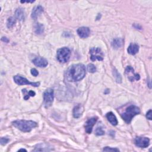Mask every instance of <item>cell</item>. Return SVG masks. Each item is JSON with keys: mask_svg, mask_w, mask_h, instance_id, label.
Here are the masks:
<instances>
[{"mask_svg": "<svg viewBox=\"0 0 152 152\" xmlns=\"http://www.w3.org/2000/svg\"><path fill=\"white\" fill-rule=\"evenodd\" d=\"M97 121V117H93L88 120L85 124V130L88 134H91L92 132L93 127Z\"/></svg>", "mask_w": 152, "mask_h": 152, "instance_id": "cell-10", "label": "cell"}, {"mask_svg": "<svg viewBox=\"0 0 152 152\" xmlns=\"http://www.w3.org/2000/svg\"><path fill=\"white\" fill-rule=\"evenodd\" d=\"M15 23L16 19L14 17H10L7 20V27L10 29L15 26Z\"/></svg>", "mask_w": 152, "mask_h": 152, "instance_id": "cell-22", "label": "cell"}, {"mask_svg": "<svg viewBox=\"0 0 152 152\" xmlns=\"http://www.w3.org/2000/svg\"><path fill=\"white\" fill-rule=\"evenodd\" d=\"M13 79H14L15 83L20 86L28 84V85H30L34 87H38L40 85L39 82H36V83L30 82L28 80H27L26 78L23 77L20 75H15Z\"/></svg>", "mask_w": 152, "mask_h": 152, "instance_id": "cell-7", "label": "cell"}, {"mask_svg": "<svg viewBox=\"0 0 152 152\" xmlns=\"http://www.w3.org/2000/svg\"><path fill=\"white\" fill-rule=\"evenodd\" d=\"M86 75L85 66L82 64H74L71 66L67 71V79L70 82H79Z\"/></svg>", "mask_w": 152, "mask_h": 152, "instance_id": "cell-1", "label": "cell"}, {"mask_svg": "<svg viewBox=\"0 0 152 152\" xmlns=\"http://www.w3.org/2000/svg\"><path fill=\"white\" fill-rule=\"evenodd\" d=\"M134 143L138 147L146 148L150 144V140L147 137H138L135 138Z\"/></svg>", "mask_w": 152, "mask_h": 152, "instance_id": "cell-9", "label": "cell"}, {"mask_svg": "<svg viewBox=\"0 0 152 152\" xmlns=\"http://www.w3.org/2000/svg\"><path fill=\"white\" fill-rule=\"evenodd\" d=\"M54 99V90L52 88H48L44 93V104L46 108L52 105Z\"/></svg>", "mask_w": 152, "mask_h": 152, "instance_id": "cell-5", "label": "cell"}, {"mask_svg": "<svg viewBox=\"0 0 152 152\" xmlns=\"http://www.w3.org/2000/svg\"><path fill=\"white\" fill-rule=\"evenodd\" d=\"M84 107L82 105L79 104L77 105H76L74 109H73V116L75 118H80L84 112Z\"/></svg>", "mask_w": 152, "mask_h": 152, "instance_id": "cell-12", "label": "cell"}, {"mask_svg": "<svg viewBox=\"0 0 152 152\" xmlns=\"http://www.w3.org/2000/svg\"><path fill=\"white\" fill-rule=\"evenodd\" d=\"M43 11H44V9L42 6H38L35 7L33 9V11L32 12V15H31L32 18L34 20L37 19V18L42 14Z\"/></svg>", "mask_w": 152, "mask_h": 152, "instance_id": "cell-14", "label": "cell"}, {"mask_svg": "<svg viewBox=\"0 0 152 152\" xmlns=\"http://www.w3.org/2000/svg\"><path fill=\"white\" fill-rule=\"evenodd\" d=\"M106 118L112 125L115 126L118 124V120L117 119V117L112 112H108L106 114Z\"/></svg>", "mask_w": 152, "mask_h": 152, "instance_id": "cell-16", "label": "cell"}, {"mask_svg": "<svg viewBox=\"0 0 152 152\" xmlns=\"http://www.w3.org/2000/svg\"><path fill=\"white\" fill-rule=\"evenodd\" d=\"M10 141L8 138L6 137H2L1 138V140H0V142H1V144L3 146H4L8 143V142Z\"/></svg>", "mask_w": 152, "mask_h": 152, "instance_id": "cell-25", "label": "cell"}, {"mask_svg": "<svg viewBox=\"0 0 152 152\" xmlns=\"http://www.w3.org/2000/svg\"><path fill=\"white\" fill-rule=\"evenodd\" d=\"M125 74L126 77L131 82H134L135 80L138 81L140 79V76L138 74L134 73V70L131 66H128L126 68L125 71Z\"/></svg>", "mask_w": 152, "mask_h": 152, "instance_id": "cell-8", "label": "cell"}, {"mask_svg": "<svg viewBox=\"0 0 152 152\" xmlns=\"http://www.w3.org/2000/svg\"><path fill=\"white\" fill-rule=\"evenodd\" d=\"M27 151V150H25V149H20V150H19V151Z\"/></svg>", "mask_w": 152, "mask_h": 152, "instance_id": "cell-30", "label": "cell"}, {"mask_svg": "<svg viewBox=\"0 0 152 152\" xmlns=\"http://www.w3.org/2000/svg\"><path fill=\"white\" fill-rule=\"evenodd\" d=\"M90 54L92 61H102L104 59V53L99 48H92L90 50Z\"/></svg>", "mask_w": 152, "mask_h": 152, "instance_id": "cell-6", "label": "cell"}, {"mask_svg": "<svg viewBox=\"0 0 152 152\" xmlns=\"http://www.w3.org/2000/svg\"><path fill=\"white\" fill-rule=\"evenodd\" d=\"M87 70L88 72L91 73H94L96 71V68L95 66H94L92 64H90L87 66Z\"/></svg>", "mask_w": 152, "mask_h": 152, "instance_id": "cell-23", "label": "cell"}, {"mask_svg": "<svg viewBox=\"0 0 152 152\" xmlns=\"http://www.w3.org/2000/svg\"><path fill=\"white\" fill-rule=\"evenodd\" d=\"M12 125L16 128L23 132H30L33 129L36 127L37 124L33 121L16 120L12 122Z\"/></svg>", "mask_w": 152, "mask_h": 152, "instance_id": "cell-2", "label": "cell"}, {"mask_svg": "<svg viewBox=\"0 0 152 152\" xmlns=\"http://www.w3.org/2000/svg\"><path fill=\"white\" fill-rule=\"evenodd\" d=\"M70 50L67 47L60 48L57 50V59L60 62H67L70 58Z\"/></svg>", "mask_w": 152, "mask_h": 152, "instance_id": "cell-4", "label": "cell"}, {"mask_svg": "<svg viewBox=\"0 0 152 152\" xmlns=\"http://www.w3.org/2000/svg\"><path fill=\"white\" fill-rule=\"evenodd\" d=\"M95 134L96 135H103L105 134V131L102 127H97L95 131Z\"/></svg>", "mask_w": 152, "mask_h": 152, "instance_id": "cell-24", "label": "cell"}, {"mask_svg": "<svg viewBox=\"0 0 152 152\" xmlns=\"http://www.w3.org/2000/svg\"><path fill=\"white\" fill-rule=\"evenodd\" d=\"M2 41H4L5 42H8V41H9L7 37H2Z\"/></svg>", "mask_w": 152, "mask_h": 152, "instance_id": "cell-29", "label": "cell"}, {"mask_svg": "<svg viewBox=\"0 0 152 152\" xmlns=\"http://www.w3.org/2000/svg\"><path fill=\"white\" fill-rule=\"evenodd\" d=\"M33 64L38 67H45L48 66V61L43 57H36L33 60Z\"/></svg>", "mask_w": 152, "mask_h": 152, "instance_id": "cell-11", "label": "cell"}, {"mask_svg": "<svg viewBox=\"0 0 152 152\" xmlns=\"http://www.w3.org/2000/svg\"><path fill=\"white\" fill-rule=\"evenodd\" d=\"M22 92L24 93V100H28V99H29V97L30 96L33 97V96H35V92L32 91H30L29 92L27 91L26 89H23L22 90Z\"/></svg>", "mask_w": 152, "mask_h": 152, "instance_id": "cell-20", "label": "cell"}, {"mask_svg": "<svg viewBox=\"0 0 152 152\" xmlns=\"http://www.w3.org/2000/svg\"><path fill=\"white\" fill-rule=\"evenodd\" d=\"M146 117L149 120H151V110H149L146 113Z\"/></svg>", "mask_w": 152, "mask_h": 152, "instance_id": "cell-28", "label": "cell"}, {"mask_svg": "<svg viewBox=\"0 0 152 152\" xmlns=\"http://www.w3.org/2000/svg\"><path fill=\"white\" fill-rule=\"evenodd\" d=\"M113 77H115V79L116 82L118 83H121V81H122L121 76L120 74L118 72V71L115 68H114L113 70Z\"/></svg>", "mask_w": 152, "mask_h": 152, "instance_id": "cell-21", "label": "cell"}, {"mask_svg": "<svg viewBox=\"0 0 152 152\" xmlns=\"http://www.w3.org/2000/svg\"><path fill=\"white\" fill-rule=\"evenodd\" d=\"M44 31V26L41 23H36L35 26V32L37 35L42 34Z\"/></svg>", "mask_w": 152, "mask_h": 152, "instance_id": "cell-19", "label": "cell"}, {"mask_svg": "<svg viewBox=\"0 0 152 152\" xmlns=\"http://www.w3.org/2000/svg\"><path fill=\"white\" fill-rule=\"evenodd\" d=\"M30 72H31L32 75L35 76V77H36V76H37L38 74H39V72H38L37 70L36 69H35V68H32L30 70Z\"/></svg>", "mask_w": 152, "mask_h": 152, "instance_id": "cell-27", "label": "cell"}, {"mask_svg": "<svg viewBox=\"0 0 152 152\" xmlns=\"http://www.w3.org/2000/svg\"><path fill=\"white\" fill-rule=\"evenodd\" d=\"M16 17L17 19L20 21H23L24 20L25 16H24V12L23 8H19L17 9L16 11Z\"/></svg>", "mask_w": 152, "mask_h": 152, "instance_id": "cell-18", "label": "cell"}, {"mask_svg": "<svg viewBox=\"0 0 152 152\" xmlns=\"http://www.w3.org/2000/svg\"><path fill=\"white\" fill-rule=\"evenodd\" d=\"M103 150L106 151H120L119 149H118L111 148V147H105Z\"/></svg>", "mask_w": 152, "mask_h": 152, "instance_id": "cell-26", "label": "cell"}, {"mask_svg": "<svg viewBox=\"0 0 152 152\" xmlns=\"http://www.w3.org/2000/svg\"><path fill=\"white\" fill-rule=\"evenodd\" d=\"M90 29L87 27H81L77 29V34L82 38H86L90 35Z\"/></svg>", "mask_w": 152, "mask_h": 152, "instance_id": "cell-13", "label": "cell"}, {"mask_svg": "<svg viewBox=\"0 0 152 152\" xmlns=\"http://www.w3.org/2000/svg\"><path fill=\"white\" fill-rule=\"evenodd\" d=\"M124 44V41L121 38H116V39H113L112 42V46L113 48L118 49L121 48Z\"/></svg>", "mask_w": 152, "mask_h": 152, "instance_id": "cell-17", "label": "cell"}, {"mask_svg": "<svg viewBox=\"0 0 152 152\" xmlns=\"http://www.w3.org/2000/svg\"><path fill=\"white\" fill-rule=\"evenodd\" d=\"M140 110L135 105H131L126 109L125 111L121 114L122 119L126 122L130 123L133 118L138 114L140 113Z\"/></svg>", "mask_w": 152, "mask_h": 152, "instance_id": "cell-3", "label": "cell"}, {"mask_svg": "<svg viewBox=\"0 0 152 152\" xmlns=\"http://www.w3.org/2000/svg\"><path fill=\"white\" fill-rule=\"evenodd\" d=\"M139 50V46L136 44H131L128 48L127 51L129 54L134 55H135Z\"/></svg>", "mask_w": 152, "mask_h": 152, "instance_id": "cell-15", "label": "cell"}]
</instances>
